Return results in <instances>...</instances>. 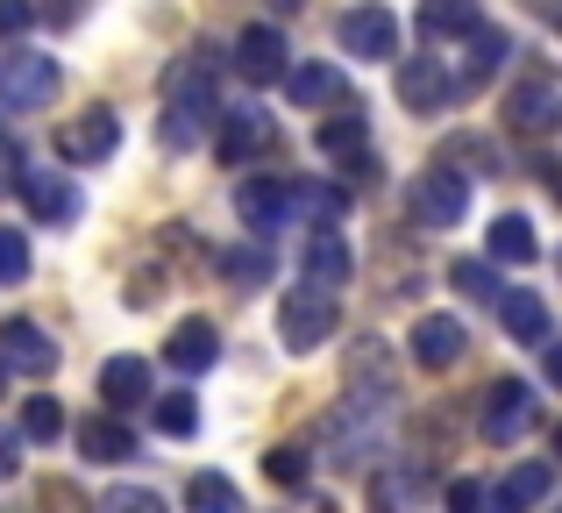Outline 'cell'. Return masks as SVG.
<instances>
[{
    "label": "cell",
    "instance_id": "cell-1",
    "mask_svg": "<svg viewBox=\"0 0 562 513\" xmlns=\"http://www.w3.org/2000/svg\"><path fill=\"white\" fill-rule=\"evenodd\" d=\"M335 328H342V306H335V292H328V286H292L285 300H278V335H285L292 357L321 349Z\"/></svg>",
    "mask_w": 562,
    "mask_h": 513
},
{
    "label": "cell",
    "instance_id": "cell-2",
    "mask_svg": "<svg viewBox=\"0 0 562 513\" xmlns=\"http://www.w3.org/2000/svg\"><path fill=\"white\" fill-rule=\"evenodd\" d=\"M122 150V114L114 108H86L71 122H57V157L65 165H108Z\"/></svg>",
    "mask_w": 562,
    "mask_h": 513
},
{
    "label": "cell",
    "instance_id": "cell-3",
    "mask_svg": "<svg viewBox=\"0 0 562 513\" xmlns=\"http://www.w3.org/2000/svg\"><path fill=\"white\" fill-rule=\"evenodd\" d=\"M398 100H406L413 114H441V108H456V100H470V93L449 71V57H406V65H398Z\"/></svg>",
    "mask_w": 562,
    "mask_h": 513
},
{
    "label": "cell",
    "instance_id": "cell-4",
    "mask_svg": "<svg viewBox=\"0 0 562 513\" xmlns=\"http://www.w3.org/2000/svg\"><path fill=\"white\" fill-rule=\"evenodd\" d=\"M463 208H470V179L463 171H449V165L420 171V186H413V222L420 228H456Z\"/></svg>",
    "mask_w": 562,
    "mask_h": 513
},
{
    "label": "cell",
    "instance_id": "cell-5",
    "mask_svg": "<svg viewBox=\"0 0 562 513\" xmlns=\"http://www.w3.org/2000/svg\"><path fill=\"white\" fill-rule=\"evenodd\" d=\"M0 100H8L14 114L50 108V100H57V65H50V57H36V51H14L8 65H0Z\"/></svg>",
    "mask_w": 562,
    "mask_h": 513
},
{
    "label": "cell",
    "instance_id": "cell-6",
    "mask_svg": "<svg viewBox=\"0 0 562 513\" xmlns=\"http://www.w3.org/2000/svg\"><path fill=\"white\" fill-rule=\"evenodd\" d=\"M527 428H535V386H527V378H498V386L484 392V435H492V443H520Z\"/></svg>",
    "mask_w": 562,
    "mask_h": 513
},
{
    "label": "cell",
    "instance_id": "cell-7",
    "mask_svg": "<svg viewBox=\"0 0 562 513\" xmlns=\"http://www.w3.org/2000/svg\"><path fill=\"white\" fill-rule=\"evenodd\" d=\"M14 193L29 200V214H36L43 228H65V222H79V186L65 179V171H22V179H14Z\"/></svg>",
    "mask_w": 562,
    "mask_h": 513
},
{
    "label": "cell",
    "instance_id": "cell-8",
    "mask_svg": "<svg viewBox=\"0 0 562 513\" xmlns=\"http://www.w3.org/2000/svg\"><path fill=\"white\" fill-rule=\"evenodd\" d=\"M235 71H243L249 86H271V79H285V71H292V51H285V36H278L271 22H249L243 36H235Z\"/></svg>",
    "mask_w": 562,
    "mask_h": 513
},
{
    "label": "cell",
    "instance_id": "cell-9",
    "mask_svg": "<svg viewBox=\"0 0 562 513\" xmlns=\"http://www.w3.org/2000/svg\"><path fill=\"white\" fill-rule=\"evenodd\" d=\"M263 143H271V114H257V108H228L221 114L214 108V157L221 165H249Z\"/></svg>",
    "mask_w": 562,
    "mask_h": 513
},
{
    "label": "cell",
    "instance_id": "cell-10",
    "mask_svg": "<svg viewBox=\"0 0 562 513\" xmlns=\"http://www.w3.org/2000/svg\"><path fill=\"white\" fill-rule=\"evenodd\" d=\"M555 122H562L555 79H520V86L506 93V129H520V136H549Z\"/></svg>",
    "mask_w": 562,
    "mask_h": 513
},
{
    "label": "cell",
    "instance_id": "cell-11",
    "mask_svg": "<svg viewBox=\"0 0 562 513\" xmlns=\"http://www.w3.org/2000/svg\"><path fill=\"white\" fill-rule=\"evenodd\" d=\"M342 51H349V57H371V65L398 57V22H392V8H349V14H342Z\"/></svg>",
    "mask_w": 562,
    "mask_h": 513
},
{
    "label": "cell",
    "instance_id": "cell-12",
    "mask_svg": "<svg viewBox=\"0 0 562 513\" xmlns=\"http://www.w3.org/2000/svg\"><path fill=\"white\" fill-rule=\"evenodd\" d=\"M463 321L456 314H420L413 321V364H420V371H449L456 357H463Z\"/></svg>",
    "mask_w": 562,
    "mask_h": 513
},
{
    "label": "cell",
    "instance_id": "cell-13",
    "mask_svg": "<svg viewBox=\"0 0 562 513\" xmlns=\"http://www.w3.org/2000/svg\"><path fill=\"white\" fill-rule=\"evenodd\" d=\"M165 357H171V371H214V357H221V328L206 314H186L179 328H171V343H165Z\"/></svg>",
    "mask_w": 562,
    "mask_h": 513
},
{
    "label": "cell",
    "instance_id": "cell-14",
    "mask_svg": "<svg viewBox=\"0 0 562 513\" xmlns=\"http://www.w3.org/2000/svg\"><path fill=\"white\" fill-rule=\"evenodd\" d=\"M0 357H8L14 371H36V378H43V371H57V343H50V335H43L29 314L0 321Z\"/></svg>",
    "mask_w": 562,
    "mask_h": 513
},
{
    "label": "cell",
    "instance_id": "cell-15",
    "mask_svg": "<svg viewBox=\"0 0 562 513\" xmlns=\"http://www.w3.org/2000/svg\"><path fill=\"white\" fill-rule=\"evenodd\" d=\"M235 214H243V228H257V236H278V228L292 222V186H271V179L243 186V193H235Z\"/></svg>",
    "mask_w": 562,
    "mask_h": 513
},
{
    "label": "cell",
    "instance_id": "cell-16",
    "mask_svg": "<svg viewBox=\"0 0 562 513\" xmlns=\"http://www.w3.org/2000/svg\"><path fill=\"white\" fill-rule=\"evenodd\" d=\"M492 300H498V321H506L513 343H549V306H541V292L506 286V292H492Z\"/></svg>",
    "mask_w": 562,
    "mask_h": 513
},
{
    "label": "cell",
    "instance_id": "cell-17",
    "mask_svg": "<svg viewBox=\"0 0 562 513\" xmlns=\"http://www.w3.org/2000/svg\"><path fill=\"white\" fill-rule=\"evenodd\" d=\"M100 400L122 414V406H143L150 400V364L143 357H108L100 364Z\"/></svg>",
    "mask_w": 562,
    "mask_h": 513
},
{
    "label": "cell",
    "instance_id": "cell-18",
    "mask_svg": "<svg viewBox=\"0 0 562 513\" xmlns=\"http://www.w3.org/2000/svg\"><path fill=\"white\" fill-rule=\"evenodd\" d=\"M165 100L214 108V57H171V65H165Z\"/></svg>",
    "mask_w": 562,
    "mask_h": 513
},
{
    "label": "cell",
    "instance_id": "cell-19",
    "mask_svg": "<svg viewBox=\"0 0 562 513\" xmlns=\"http://www.w3.org/2000/svg\"><path fill=\"white\" fill-rule=\"evenodd\" d=\"M506 51H513V43H506V29H492V22H477V29H470V57H463V71H456V79H463V93H477V86L492 79L498 65H506Z\"/></svg>",
    "mask_w": 562,
    "mask_h": 513
},
{
    "label": "cell",
    "instance_id": "cell-20",
    "mask_svg": "<svg viewBox=\"0 0 562 513\" xmlns=\"http://www.w3.org/2000/svg\"><path fill=\"white\" fill-rule=\"evenodd\" d=\"M79 449H86L93 464H128V457H136V428H122L114 414H93V421L79 428Z\"/></svg>",
    "mask_w": 562,
    "mask_h": 513
},
{
    "label": "cell",
    "instance_id": "cell-21",
    "mask_svg": "<svg viewBox=\"0 0 562 513\" xmlns=\"http://www.w3.org/2000/svg\"><path fill=\"white\" fill-rule=\"evenodd\" d=\"M314 150L328 157V165H342V157H349V165L363 171V114H328V122L314 129Z\"/></svg>",
    "mask_w": 562,
    "mask_h": 513
},
{
    "label": "cell",
    "instance_id": "cell-22",
    "mask_svg": "<svg viewBox=\"0 0 562 513\" xmlns=\"http://www.w3.org/2000/svg\"><path fill=\"white\" fill-rule=\"evenodd\" d=\"M549 500V464H520L506 486H492V513H527Z\"/></svg>",
    "mask_w": 562,
    "mask_h": 513
},
{
    "label": "cell",
    "instance_id": "cell-23",
    "mask_svg": "<svg viewBox=\"0 0 562 513\" xmlns=\"http://www.w3.org/2000/svg\"><path fill=\"white\" fill-rule=\"evenodd\" d=\"M477 29V0H420V36L427 43H449Z\"/></svg>",
    "mask_w": 562,
    "mask_h": 513
},
{
    "label": "cell",
    "instance_id": "cell-24",
    "mask_svg": "<svg viewBox=\"0 0 562 513\" xmlns=\"http://www.w3.org/2000/svg\"><path fill=\"white\" fill-rule=\"evenodd\" d=\"M484 243H492V264H535V257H541L535 222H527V214H498Z\"/></svg>",
    "mask_w": 562,
    "mask_h": 513
},
{
    "label": "cell",
    "instance_id": "cell-25",
    "mask_svg": "<svg viewBox=\"0 0 562 513\" xmlns=\"http://www.w3.org/2000/svg\"><path fill=\"white\" fill-rule=\"evenodd\" d=\"M342 278H349V243L335 236V228H321V236L306 243V286H328L335 292Z\"/></svg>",
    "mask_w": 562,
    "mask_h": 513
},
{
    "label": "cell",
    "instance_id": "cell-26",
    "mask_svg": "<svg viewBox=\"0 0 562 513\" xmlns=\"http://www.w3.org/2000/svg\"><path fill=\"white\" fill-rule=\"evenodd\" d=\"M214 129V108H186V100H165V122H157V143L165 150H192V143Z\"/></svg>",
    "mask_w": 562,
    "mask_h": 513
},
{
    "label": "cell",
    "instance_id": "cell-27",
    "mask_svg": "<svg viewBox=\"0 0 562 513\" xmlns=\"http://www.w3.org/2000/svg\"><path fill=\"white\" fill-rule=\"evenodd\" d=\"M285 86H292L300 108H328V100H342V71H335V65H292Z\"/></svg>",
    "mask_w": 562,
    "mask_h": 513
},
{
    "label": "cell",
    "instance_id": "cell-28",
    "mask_svg": "<svg viewBox=\"0 0 562 513\" xmlns=\"http://www.w3.org/2000/svg\"><path fill=\"white\" fill-rule=\"evenodd\" d=\"M186 513H243V492H235L221 471H192V486H186Z\"/></svg>",
    "mask_w": 562,
    "mask_h": 513
},
{
    "label": "cell",
    "instance_id": "cell-29",
    "mask_svg": "<svg viewBox=\"0 0 562 513\" xmlns=\"http://www.w3.org/2000/svg\"><path fill=\"white\" fill-rule=\"evenodd\" d=\"M292 214H306V222L328 228V222L349 214V193H342V186H292Z\"/></svg>",
    "mask_w": 562,
    "mask_h": 513
},
{
    "label": "cell",
    "instance_id": "cell-30",
    "mask_svg": "<svg viewBox=\"0 0 562 513\" xmlns=\"http://www.w3.org/2000/svg\"><path fill=\"white\" fill-rule=\"evenodd\" d=\"M214 271L235 286H271V250H214Z\"/></svg>",
    "mask_w": 562,
    "mask_h": 513
},
{
    "label": "cell",
    "instance_id": "cell-31",
    "mask_svg": "<svg viewBox=\"0 0 562 513\" xmlns=\"http://www.w3.org/2000/svg\"><path fill=\"white\" fill-rule=\"evenodd\" d=\"M22 435L29 443H57V435H65V406H57L50 392H36V400L22 406Z\"/></svg>",
    "mask_w": 562,
    "mask_h": 513
},
{
    "label": "cell",
    "instance_id": "cell-32",
    "mask_svg": "<svg viewBox=\"0 0 562 513\" xmlns=\"http://www.w3.org/2000/svg\"><path fill=\"white\" fill-rule=\"evenodd\" d=\"M157 428H165V435H179V443H186V435L192 428H200V406H192V392H157Z\"/></svg>",
    "mask_w": 562,
    "mask_h": 513
},
{
    "label": "cell",
    "instance_id": "cell-33",
    "mask_svg": "<svg viewBox=\"0 0 562 513\" xmlns=\"http://www.w3.org/2000/svg\"><path fill=\"white\" fill-rule=\"evenodd\" d=\"M36 513H100L93 500H86L71 478H43V492H36Z\"/></svg>",
    "mask_w": 562,
    "mask_h": 513
},
{
    "label": "cell",
    "instance_id": "cell-34",
    "mask_svg": "<svg viewBox=\"0 0 562 513\" xmlns=\"http://www.w3.org/2000/svg\"><path fill=\"white\" fill-rule=\"evenodd\" d=\"M29 278V243L22 228H0V286H22Z\"/></svg>",
    "mask_w": 562,
    "mask_h": 513
},
{
    "label": "cell",
    "instance_id": "cell-35",
    "mask_svg": "<svg viewBox=\"0 0 562 513\" xmlns=\"http://www.w3.org/2000/svg\"><path fill=\"white\" fill-rule=\"evenodd\" d=\"M263 471H271L278 486L300 492V486H306V449H292V443H285V449H271V457H263Z\"/></svg>",
    "mask_w": 562,
    "mask_h": 513
},
{
    "label": "cell",
    "instance_id": "cell-36",
    "mask_svg": "<svg viewBox=\"0 0 562 513\" xmlns=\"http://www.w3.org/2000/svg\"><path fill=\"white\" fill-rule=\"evenodd\" d=\"M449 513H492V486H484V478H456V486H449Z\"/></svg>",
    "mask_w": 562,
    "mask_h": 513
},
{
    "label": "cell",
    "instance_id": "cell-37",
    "mask_svg": "<svg viewBox=\"0 0 562 513\" xmlns=\"http://www.w3.org/2000/svg\"><path fill=\"white\" fill-rule=\"evenodd\" d=\"M449 278H456L463 292H477V300H492V292H498V286H492V264H477V257H463Z\"/></svg>",
    "mask_w": 562,
    "mask_h": 513
},
{
    "label": "cell",
    "instance_id": "cell-38",
    "mask_svg": "<svg viewBox=\"0 0 562 513\" xmlns=\"http://www.w3.org/2000/svg\"><path fill=\"white\" fill-rule=\"evenodd\" d=\"M36 22V0H0V36H29Z\"/></svg>",
    "mask_w": 562,
    "mask_h": 513
},
{
    "label": "cell",
    "instance_id": "cell-39",
    "mask_svg": "<svg viewBox=\"0 0 562 513\" xmlns=\"http://www.w3.org/2000/svg\"><path fill=\"white\" fill-rule=\"evenodd\" d=\"M100 513H171V506L157 500V492H114V500L100 506Z\"/></svg>",
    "mask_w": 562,
    "mask_h": 513
},
{
    "label": "cell",
    "instance_id": "cell-40",
    "mask_svg": "<svg viewBox=\"0 0 562 513\" xmlns=\"http://www.w3.org/2000/svg\"><path fill=\"white\" fill-rule=\"evenodd\" d=\"M14 471H22V443H14V435L8 428H0V486H8V478Z\"/></svg>",
    "mask_w": 562,
    "mask_h": 513
},
{
    "label": "cell",
    "instance_id": "cell-41",
    "mask_svg": "<svg viewBox=\"0 0 562 513\" xmlns=\"http://www.w3.org/2000/svg\"><path fill=\"white\" fill-rule=\"evenodd\" d=\"M14 179H22V157H14V143H0V193H14Z\"/></svg>",
    "mask_w": 562,
    "mask_h": 513
},
{
    "label": "cell",
    "instance_id": "cell-42",
    "mask_svg": "<svg viewBox=\"0 0 562 513\" xmlns=\"http://www.w3.org/2000/svg\"><path fill=\"white\" fill-rule=\"evenodd\" d=\"M549 378L562 386V343H549Z\"/></svg>",
    "mask_w": 562,
    "mask_h": 513
},
{
    "label": "cell",
    "instance_id": "cell-43",
    "mask_svg": "<svg viewBox=\"0 0 562 513\" xmlns=\"http://www.w3.org/2000/svg\"><path fill=\"white\" fill-rule=\"evenodd\" d=\"M271 8H278V14H292V8H306V0H271Z\"/></svg>",
    "mask_w": 562,
    "mask_h": 513
},
{
    "label": "cell",
    "instance_id": "cell-44",
    "mask_svg": "<svg viewBox=\"0 0 562 513\" xmlns=\"http://www.w3.org/2000/svg\"><path fill=\"white\" fill-rule=\"evenodd\" d=\"M0 392H8V357H0Z\"/></svg>",
    "mask_w": 562,
    "mask_h": 513
},
{
    "label": "cell",
    "instance_id": "cell-45",
    "mask_svg": "<svg viewBox=\"0 0 562 513\" xmlns=\"http://www.w3.org/2000/svg\"><path fill=\"white\" fill-rule=\"evenodd\" d=\"M555 457H562V428H555Z\"/></svg>",
    "mask_w": 562,
    "mask_h": 513
},
{
    "label": "cell",
    "instance_id": "cell-46",
    "mask_svg": "<svg viewBox=\"0 0 562 513\" xmlns=\"http://www.w3.org/2000/svg\"><path fill=\"white\" fill-rule=\"evenodd\" d=\"M549 186H555V193H562V179H555V171H549Z\"/></svg>",
    "mask_w": 562,
    "mask_h": 513
},
{
    "label": "cell",
    "instance_id": "cell-47",
    "mask_svg": "<svg viewBox=\"0 0 562 513\" xmlns=\"http://www.w3.org/2000/svg\"><path fill=\"white\" fill-rule=\"evenodd\" d=\"M555 513H562V506H555Z\"/></svg>",
    "mask_w": 562,
    "mask_h": 513
}]
</instances>
